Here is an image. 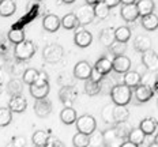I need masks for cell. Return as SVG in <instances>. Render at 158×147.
I'll use <instances>...</instances> for the list:
<instances>
[{"label": "cell", "mask_w": 158, "mask_h": 147, "mask_svg": "<svg viewBox=\"0 0 158 147\" xmlns=\"http://www.w3.org/2000/svg\"><path fill=\"white\" fill-rule=\"evenodd\" d=\"M104 147H121L126 139H128L130 129L126 128V125L118 124L117 127H112L104 131Z\"/></svg>", "instance_id": "cell-1"}, {"label": "cell", "mask_w": 158, "mask_h": 147, "mask_svg": "<svg viewBox=\"0 0 158 147\" xmlns=\"http://www.w3.org/2000/svg\"><path fill=\"white\" fill-rule=\"evenodd\" d=\"M110 97L114 105H123L127 106L128 102L132 98V90L127 84H114L110 90Z\"/></svg>", "instance_id": "cell-2"}, {"label": "cell", "mask_w": 158, "mask_h": 147, "mask_svg": "<svg viewBox=\"0 0 158 147\" xmlns=\"http://www.w3.org/2000/svg\"><path fill=\"white\" fill-rule=\"evenodd\" d=\"M30 89V96L34 97L35 100H42V98H47L49 94V83H48V75L47 72L41 71L40 72V78L37 82H34L33 84L29 86Z\"/></svg>", "instance_id": "cell-3"}, {"label": "cell", "mask_w": 158, "mask_h": 147, "mask_svg": "<svg viewBox=\"0 0 158 147\" xmlns=\"http://www.w3.org/2000/svg\"><path fill=\"white\" fill-rule=\"evenodd\" d=\"M63 56H64V49L59 44H49L44 48V51H42V57H44V60L51 64L59 63V61L63 59Z\"/></svg>", "instance_id": "cell-4"}, {"label": "cell", "mask_w": 158, "mask_h": 147, "mask_svg": "<svg viewBox=\"0 0 158 147\" xmlns=\"http://www.w3.org/2000/svg\"><path fill=\"white\" fill-rule=\"evenodd\" d=\"M35 51H37V48H35V44L33 41H29V40H25L23 42H21V44L15 45V49H14V53H15V57L18 59V60H29L30 57L34 56Z\"/></svg>", "instance_id": "cell-5"}, {"label": "cell", "mask_w": 158, "mask_h": 147, "mask_svg": "<svg viewBox=\"0 0 158 147\" xmlns=\"http://www.w3.org/2000/svg\"><path fill=\"white\" fill-rule=\"evenodd\" d=\"M77 128H78V132L91 135V133L97 129V121H95V119L91 114H83V116L78 117Z\"/></svg>", "instance_id": "cell-6"}, {"label": "cell", "mask_w": 158, "mask_h": 147, "mask_svg": "<svg viewBox=\"0 0 158 147\" xmlns=\"http://www.w3.org/2000/svg\"><path fill=\"white\" fill-rule=\"evenodd\" d=\"M77 15L78 21H79V25H89L93 22V19L95 18V14H94V8L93 6H89V4H85L82 7H79L75 12Z\"/></svg>", "instance_id": "cell-7"}, {"label": "cell", "mask_w": 158, "mask_h": 147, "mask_svg": "<svg viewBox=\"0 0 158 147\" xmlns=\"http://www.w3.org/2000/svg\"><path fill=\"white\" fill-rule=\"evenodd\" d=\"M59 98L64 105H71L75 100L78 98V90L75 86L70 84H64L60 90H59Z\"/></svg>", "instance_id": "cell-8"}, {"label": "cell", "mask_w": 158, "mask_h": 147, "mask_svg": "<svg viewBox=\"0 0 158 147\" xmlns=\"http://www.w3.org/2000/svg\"><path fill=\"white\" fill-rule=\"evenodd\" d=\"M53 104L52 101H49L48 98H42V100H35L34 102V112L38 117H48L53 110Z\"/></svg>", "instance_id": "cell-9"}, {"label": "cell", "mask_w": 158, "mask_h": 147, "mask_svg": "<svg viewBox=\"0 0 158 147\" xmlns=\"http://www.w3.org/2000/svg\"><path fill=\"white\" fill-rule=\"evenodd\" d=\"M142 63L143 65L151 72H157L158 71V53L153 49L142 53Z\"/></svg>", "instance_id": "cell-10"}, {"label": "cell", "mask_w": 158, "mask_h": 147, "mask_svg": "<svg viewBox=\"0 0 158 147\" xmlns=\"http://www.w3.org/2000/svg\"><path fill=\"white\" fill-rule=\"evenodd\" d=\"M91 70H93V67L87 61L82 60L79 63H77V65L74 67V76L81 80H87V79H90Z\"/></svg>", "instance_id": "cell-11"}, {"label": "cell", "mask_w": 158, "mask_h": 147, "mask_svg": "<svg viewBox=\"0 0 158 147\" xmlns=\"http://www.w3.org/2000/svg\"><path fill=\"white\" fill-rule=\"evenodd\" d=\"M112 64H113V71H114V72H117V74H126V72L130 71V68H131L130 57L124 56V55L113 57Z\"/></svg>", "instance_id": "cell-12"}, {"label": "cell", "mask_w": 158, "mask_h": 147, "mask_svg": "<svg viewBox=\"0 0 158 147\" xmlns=\"http://www.w3.org/2000/svg\"><path fill=\"white\" fill-rule=\"evenodd\" d=\"M8 108L11 112H15V113H22L26 110L27 108V101L23 96H15V97H11L8 102Z\"/></svg>", "instance_id": "cell-13"}, {"label": "cell", "mask_w": 158, "mask_h": 147, "mask_svg": "<svg viewBox=\"0 0 158 147\" xmlns=\"http://www.w3.org/2000/svg\"><path fill=\"white\" fill-rule=\"evenodd\" d=\"M120 14L126 22H135L139 18V12H138V8L135 4H123Z\"/></svg>", "instance_id": "cell-14"}, {"label": "cell", "mask_w": 158, "mask_h": 147, "mask_svg": "<svg viewBox=\"0 0 158 147\" xmlns=\"http://www.w3.org/2000/svg\"><path fill=\"white\" fill-rule=\"evenodd\" d=\"M42 26L47 31H57L59 27L61 26V19L55 14H48L42 21Z\"/></svg>", "instance_id": "cell-15"}, {"label": "cell", "mask_w": 158, "mask_h": 147, "mask_svg": "<svg viewBox=\"0 0 158 147\" xmlns=\"http://www.w3.org/2000/svg\"><path fill=\"white\" fill-rule=\"evenodd\" d=\"M154 96V90L149 86H144V84H139L138 87H135V97L139 102H147L150 101Z\"/></svg>", "instance_id": "cell-16"}, {"label": "cell", "mask_w": 158, "mask_h": 147, "mask_svg": "<svg viewBox=\"0 0 158 147\" xmlns=\"http://www.w3.org/2000/svg\"><path fill=\"white\" fill-rule=\"evenodd\" d=\"M134 48L136 49L140 53H144V52L150 51L151 49V40L150 37H147L146 34H139L135 37L134 40Z\"/></svg>", "instance_id": "cell-17"}, {"label": "cell", "mask_w": 158, "mask_h": 147, "mask_svg": "<svg viewBox=\"0 0 158 147\" xmlns=\"http://www.w3.org/2000/svg\"><path fill=\"white\" fill-rule=\"evenodd\" d=\"M135 6H136L140 18L144 16V15L153 14L154 8H156V3H154V0H138V2L135 3Z\"/></svg>", "instance_id": "cell-18"}, {"label": "cell", "mask_w": 158, "mask_h": 147, "mask_svg": "<svg viewBox=\"0 0 158 147\" xmlns=\"http://www.w3.org/2000/svg\"><path fill=\"white\" fill-rule=\"evenodd\" d=\"M91 41H93V35H91V33L87 31V30L77 31V34H75V37H74V42L81 48L89 47V45L91 44Z\"/></svg>", "instance_id": "cell-19"}, {"label": "cell", "mask_w": 158, "mask_h": 147, "mask_svg": "<svg viewBox=\"0 0 158 147\" xmlns=\"http://www.w3.org/2000/svg\"><path fill=\"white\" fill-rule=\"evenodd\" d=\"M49 139H51V133H49V131H44V129L35 131L31 138L33 145L35 147H45L48 145Z\"/></svg>", "instance_id": "cell-20"}, {"label": "cell", "mask_w": 158, "mask_h": 147, "mask_svg": "<svg viewBox=\"0 0 158 147\" xmlns=\"http://www.w3.org/2000/svg\"><path fill=\"white\" fill-rule=\"evenodd\" d=\"M113 117H114V124H123V123H126L128 120V117H130V110H128L127 106L114 105Z\"/></svg>", "instance_id": "cell-21"}, {"label": "cell", "mask_w": 158, "mask_h": 147, "mask_svg": "<svg viewBox=\"0 0 158 147\" xmlns=\"http://www.w3.org/2000/svg\"><path fill=\"white\" fill-rule=\"evenodd\" d=\"M139 128L142 129L146 135H153L158 128V121L154 117H146V119H143L142 121H140Z\"/></svg>", "instance_id": "cell-22"}, {"label": "cell", "mask_w": 158, "mask_h": 147, "mask_svg": "<svg viewBox=\"0 0 158 147\" xmlns=\"http://www.w3.org/2000/svg\"><path fill=\"white\" fill-rule=\"evenodd\" d=\"M124 84H127L131 89H135L139 84H142V76H140L139 72L136 71H128V72L124 74Z\"/></svg>", "instance_id": "cell-23"}, {"label": "cell", "mask_w": 158, "mask_h": 147, "mask_svg": "<svg viewBox=\"0 0 158 147\" xmlns=\"http://www.w3.org/2000/svg\"><path fill=\"white\" fill-rule=\"evenodd\" d=\"M60 120L64 124H67V125L77 123V120H78L77 110H75L74 108H71V106H65L64 109L60 112Z\"/></svg>", "instance_id": "cell-24"}, {"label": "cell", "mask_w": 158, "mask_h": 147, "mask_svg": "<svg viewBox=\"0 0 158 147\" xmlns=\"http://www.w3.org/2000/svg\"><path fill=\"white\" fill-rule=\"evenodd\" d=\"M23 80H21L19 78H14L7 83V91L11 97L21 96L22 90H23Z\"/></svg>", "instance_id": "cell-25"}, {"label": "cell", "mask_w": 158, "mask_h": 147, "mask_svg": "<svg viewBox=\"0 0 158 147\" xmlns=\"http://www.w3.org/2000/svg\"><path fill=\"white\" fill-rule=\"evenodd\" d=\"M140 22H142V26L147 31H154L158 29V16L154 14V12L150 15L142 16V18H140Z\"/></svg>", "instance_id": "cell-26"}, {"label": "cell", "mask_w": 158, "mask_h": 147, "mask_svg": "<svg viewBox=\"0 0 158 147\" xmlns=\"http://www.w3.org/2000/svg\"><path fill=\"white\" fill-rule=\"evenodd\" d=\"M95 68H97L98 71H100L101 74L104 75H108L110 72L112 70H113V64H112V60L109 57H106V56H102L101 59H98V61L95 63V65H94Z\"/></svg>", "instance_id": "cell-27"}, {"label": "cell", "mask_w": 158, "mask_h": 147, "mask_svg": "<svg viewBox=\"0 0 158 147\" xmlns=\"http://www.w3.org/2000/svg\"><path fill=\"white\" fill-rule=\"evenodd\" d=\"M16 11V4L14 0H2L0 2V15L11 16Z\"/></svg>", "instance_id": "cell-28"}, {"label": "cell", "mask_w": 158, "mask_h": 147, "mask_svg": "<svg viewBox=\"0 0 158 147\" xmlns=\"http://www.w3.org/2000/svg\"><path fill=\"white\" fill-rule=\"evenodd\" d=\"M100 41L104 47L109 48L114 41H116V37H114V30L113 29H104L100 34Z\"/></svg>", "instance_id": "cell-29"}, {"label": "cell", "mask_w": 158, "mask_h": 147, "mask_svg": "<svg viewBox=\"0 0 158 147\" xmlns=\"http://www.w3.org/2000/svg\"><path fill=\"white\" fill-rule=\"evenodd\" d=\"M144 138H146V133H144L139 127H138V128H132L130 131V133H128V140L138 146H140L144 142Z\"/></svg>", "instance_id": "cell-30"}, {"label": "cell", "mask_w": 158, "mask_h": 147, "mask_svg": "<svg viewBox=\"0 0 158 147\" xmlns=\"http://www.w3.org/2000/svg\"><path fill=\"white\" fill-rule=\"evenodd\" d=\"M61 26H63L64 29H67V30H72V29H77L79 25V21L77 18V15L75 14H67L63 16V19H61Z\"/></svg>", "instance_id": "cell-31"}, {"label": "cell", "mask_w": 158, "mask_h": 147, "mask_svg": "<svg viewBox=\"0 0 158 147\" xmlns=\"http://www.w3.org/2000/svg\"><path fill=\"white\" fill-rule=\"evenodd\" d=\"M114 37H116V41L127 42L131 38V29L128 26H120L114 29Z\"/></svg>", "instance_id": "cell-32"}, {"label": "cell", "mask_w": 158, "mask_h": 147, "mask_svg": "<svg viewBox=\"0 0 158 147\" xmlns=\"http://www.w3.org/2000/svg\"><path fill=\"white\" fill-rule=\"evenodd\" d=\"M101 89H102V86H101V83H98V82H93V80L87 79L86 83H85V93L90 97L100 94Z\"/></svg>", "instance_id": "cell-33"}, {"label": "cell", "mask_w": 158, "mask_h": 147, "mask_svg": "<svg viewBox=\"0 0 158 147\" xmlns=\"http://www.w3.org/2000/svg\"><path fill=\"white\" fill-rule=\"evenodd\" d=\"M72 145H74V147H87L90 145V136L86 133L77 132L72 138Z\"/></svg>", "instance_id": "cell-34"}, {"label": "cell", "mask_w": 158, "mask_h": 147, "mask_svg": "<svg viewBox=\"0 0 158 147\" xmlns=\"http://www.w3.org/2000/svg\"><path fill=\"white\" fill-rule=\"evenodd\" d=\"M94 8V14H95V18H100V19H105L108 15H109V7L106 6L105 2H98L95 6H93Z\"/></svg>", "instance_id": "cell-35"}, {"label": "cell", "mask_w": 158, "mask_h": 147, "mask_svg": "<svg viewBox=\"0 0 158 147\" xmlns=\"http://www.w3.org/2000/svg\"><path fill=\"white\" fill-rule=\"evenodd\" d=\"M8 40L15 45L21 44L25 41V31L22 29H11L8 31Z\"/></svg>", "instance_id": "cell-36"}, {"label": "cell", "mask_w": 158, "mask_h": 147, "mask_svg": "<svg viewBox=\"0 0 158 147\" xmlns=\"http://www.w3.org/2000/svg\"><path fill=\"white\" fill-rule=\"evenodd\" d=\"M38 78H40V71L38 70H35V68H27L26 72L23 74V76H22V80L30 86V84H33L34 82L38 80Z\"/></svg>", "instance_id": "cell-37"}, {"label": "cell", "mask_w": 158, "mask_h": 147, "mask_svg": "<svg viewBox=\"0 0 158 147\" xmlns=\"http://www.w3.org/2000/svg\"><path fill=\"white\" fill-rule=\"evenodd\" d=\"M113 105H106L102 108L101 110V116H102V120L106 124H114V117H113Z\"/></svg>", "instance_id": "cell-38"}, {"label": "cell", "mask_w": 158, "mask_h": 147, "mask_svg": "<svg viewBox=\"0 0 158 147\" xmlns=\"http://www.w3.org/2000/svg\"><path fill=\"white\" fill-rule=\"evenodd\" d=\"M12 120V112L10 108H0V127H7Z\"/></svg>", "instance_id": "cell-39"}, {"label": "cell", "mask_w": 158, "mask_h": 147, "mask_svg": "<svg viewBox=\"0 0 158 147\" xmlns=\"http://www.w3.org/2000/svg\"><path fill=\"white\" fill-rule=\"evenodd\" d=\"M126 42H120V41H114L113 44L109 47V52L112 55H113L114 57L116 56H121V55H124V52H126Z\"/></svg>", "instance_id": "cell-40"}, {"label": "cell", "mask_w": 158, "mask_h": 147, "mask_svg": "<svg viewBox=\"0 0 158 147\" xmlns=\"http://www.w3.org/2000/svg\"><path fill=\"white\" fill-rule=\"evenodd\" d=\"M26 70H27L26 61L25 60H18V59H16V61H14V64H12V67H11L12 74L14 75H22V76H23V74L26 72Z\"/></svg>", "instance_id": "cell-41"}, {"label": "cell", "mask_w": 158, "mask_h": 147, "mask_svg": "<svg viewBox=\"0 0 158 147\" xmlns=\"http://www.w3.org/2000/svg\"><path fill=\"white\" fill-rule=\"evenodd\" d=\"M90 136V145L89 146H93V147H100V146H104V133L101 131H97L95 129Z\"/></svg>", "instance_id": "cell-42"}, {"label": "cell", "mask_w": 158, "mask_h": 147, "mask_svg": "<svg viewBox=\"0 0 158 147\" xmlns=\"http://www.w3.org/2000/svg\"><path fill=\"white\" fill-rule=\"evenodd\" d=\"M157 80H158V75L156 72H151V71H149L144 76H142V84L149 86V87H151V89H154Z\"/></svg>", "instance_id": "cell-43"}, {"label": "cell", "mask_w": 158, "mask_h": 147, "mask_svg": "<svg viewBox=\"0 0 158 147\" xmlns=\"http://www.w3.org/2000/svg\"><path fill=\"white\" fill-rule=\"evenodd\" d=\"M6 147H26V139L22 136H14Z\"/></svg>", "instance_id": "cell-44"}, {"label": "cell", "mask_w": 158, "mask_h": 147, "mask_svg": "<svg viewBox=\"0 0 158 147\" xmlns=\"http://www.w3.org/2000/svg\"><path fill=\"white\" fill-rule=\"evenodd\" d=\"M102 79H104V75L101 74L95 67H93V70H91V75H90V80L101 83V82H102Z\"/></svg>", "instance_id": "cell-45"}, {"label": "cell", "mask_w": 158, "mask_h": 147, "mask_svg": "<svg viewBox=\"0 0 158 147\" xmlns=\"http://www.w3.org/2000/svg\"><path fill=\"white\" fill-rule=\"evenodd\" d=\"M45 147H65V146H64V143L61 142L60 139H57V138H52V136H51V139H49L48 145L45 146Z\"/></svg>", "instance_id": "cell-46"}, {"label": "cell", "mask_w": 158, "mask_h": 147, "mask_svg": "<svg viewBox=\"0 0 158 147\" xmlns=\"http://www.w3.org/2000/svg\"><path fill=\"white\" fill-rule=\"evenodd\" d=\"M104 2L105 3H106V6H108V7H109V8H113V7H117V6L118 4H120V0H104Z\"/></svg>", "instance_id": "cell-47"}, {"label": "cell", "mask_w": 158, "mask_h": 147, "mask_svg": "<svg viewBox=\"0 0 158 147\" xmlns=\"http://www.w3.org/2000/svg\"><path fill=\"white\" fill-rule=\"evenodd\" d=\"M121 147H139V146L135 145V143H132V142H130V140H126V142L121 145Z\"/></svg>", "instance_id": "cell-48"}, {"label": "cell", "mask_w": 158, "mask_h": 147, "mask_svg": "<svg viewBox=\"0 0 158 147\" xmlns=\"http://www.w3.org/2000/svg\"><path fill=\"white\" fill-rule=\"evenodd\" d=\"M86 2V4H89V6H95L98 2H104V0H85Z\"/></svg>", "instance_id": "cell-49"}, {"label": "cell", "mask_w": 158, "mask_h": 147, "mask_svg": "<svg viewBox=\"0 0 158 147\" xmlns=\"http://www.w3.org/2000/svg\"><path fill=\"white\" fill-rule=\"evenodd\" d=\"M123 4H135V3L138 2V0H120Z\"/></svg>", "instance_id": "cell-50"}, {"label": "cell", "mask_w": 158, "mask_h": 147, "mask_svg": "<svg viewBox=\"0 0 158 147\" xmlns=\"http://www.w3.org/2000/svg\"><path fill=\"white\" fill-rule=\"evenodd\" d=\"M3 82H4V75H3V72H2V71H0V87H2Z\"/></svg>", "instance_id": "cell-51"}, {"label": "cell", "mask_w": 158, "mask_h": 147, "mask_svg": "<svg viewBox=\"0 0 158 147\" xmlns=\"http://www.w3.org/2000/svg\"><path fill=\"white\" fill-rule=\"evenodd\" d=\"M63 3H65V4H71V3H74L75 0H61Z\"/></svg>", "instance_id": "cell-52"}, {"label": "cell", "mask_w": 158, "mask_h": 147, "mask_svg": "<svg viewBox=\"0 0 158 147\" xmlns=\"http://www.w3.org/2000/svg\"><path fill=\"white\" fill-rule=\"evenodd\" d=\"M147 147H158V145H157L156 142H153V143H150V145L147 146Z\"/></svg>", "instance_id": "cell-53"}, {"label": "cell", "mask_w": 158, "mask_h": 147, "mask_svg": "<svg viewBox=\"0 0 158 147\" xmlns=\"http://www.w3.org/2000/svg\"><path fill=\"white\" fill-rule=\"evenodd\" d=\"M154 93H156V91H157V93H158V80H157V83H156V86H154Z\"/></svg>", "instance_id": "cell-54"}, {"label": "cell", "mask_w": 158, "mask_h": 147, "mask_svg": "<svg viewBox=\"0 0 158 147\" xmlns=\"http://www.w3.org/2000/svg\"><path fill=\"white\" fill-rule=\"evenodd\" d=\"M154 142H156V143H157V145H158V133H157V135H156V138H154Z\"/></svg>", "instance_id": "cell-55"}, {"label": "cell", "mask_w": 158, "mask_h": 147, "mask_svg": "<svg viewBox=\"0 0 158 147\" xmlns=\"http://www.w3.org/2000/svg\"><path fill=\"white\" fill-rule=\"evenodd\" d=\"M157 105H158V101H157Z\"/></svg>", "instance_id": "cell-56"}, {"label": "cell", "mask_w": 158, "mask_h": 147, "mask_svg": "<svg viewBox=\"0 0 158 147\" xmlns=\"http://www.w3.org/2000/svg\"><path fill=\"white\" fill-rule=\"evenodd\" d=\"M0 2H2V0H0Z\"/></svg>", "instance_id": "cell-57"}]
</instances>
